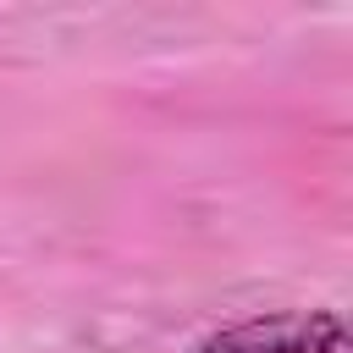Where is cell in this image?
Returning <instances> with one entry per match:
<instances>
[{
  "instance_id": "cell-1",
  "label": "cell",
  "mask_w": 353,
  "mask_h": 353,
  "mask_svg": "<svg viewBox=\"0 0 353 353\" xmlns=\"http://www.w3.org/2000/svg\"><path fill=\"white\" fill-rule=\"evenodd\" d=\"M199 353H347V325L331 309L259 314L199 342Z\"/></svg>"
}]
</instances>
